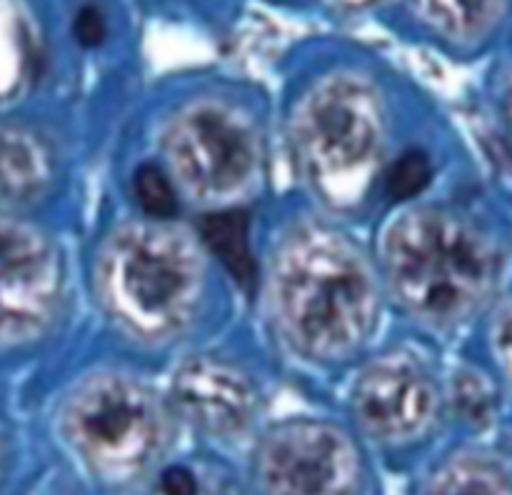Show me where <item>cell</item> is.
I'll return each instance as SVG.
<instances>
[{
  "instance_id": "1",
  "label": "cell",
  "mask_w": 512,
  "mask_h": 495,
  "mask_svg": "<svg viewBox=\"0 0 512 495\" xmlns=\"http://www.w3.org/2000/svg\"><path fill=\"white\" fill-rule=\"evenodd\" d=\"M275 300L290 340L318 358H338L358 348L378 308L363 258L325 228L290 235L280 253Z\"/></svg>"
},
{
  "instance_id": "2",
  "label": "cell",
  "mask_w": 512,
  "mask_h": 495,
  "mask_svg": "<svg viewBox=\"0 0 512 495\" xmlns=\"http://www.w3.org/2000/svg\"><path fill=\"white\" fill-rule=\"evenodd\" d=\"M385 265L395 295L430 320H455L478 308L495 278L483 235L440 210L400 220L385 243Z\"/></svg>"
},
{
  "instance_id": "3",
  "label": "cell",
  "mask_w": 512,
  "mask_h": 495,
  "mask_svg": "<svg viewBox=\"0 0 512 495\" xmlns=\"http://www.w3.org/2000/svg\"><path fill=\"white\" fill-rule=\"evenodd\" d=\"M100 290L110 313L135 333L170 335L188 323L198 303V255L170 230L133 225L105 248Z\"/></svg>"
},
{
  "instance_id": "4",
  "label": "cell",
  "mask_w": 512,
  "mask_h": 495,
  "mask_svg": "<svg viewBox=\"0 0 512 495\" xmlns=\"http://www.w3.org/2000/svg\"><path fill=\"white\" fill-rule=\"evenodd\" d=\"M298 150L325 200L358 203L373 183L383 153L378 95L355 78H330L300 113Z\"/></svg>"
},
{
  "instance_id": "5",
  "label": "cell",
  "mask_w": 512,
  "mask_h": 495,
  "mask_svg": "<svg viewBox=\"0 0 512 495\" xmlns=\"http://www.w3.org/2000/svg\"><path fill=\"white\" fill-rule=\"evenodd\" d=\"M65 433L95 475L125 483L160 458L168 423L143 385L100 378L73 395L65 410Z\"/></svg>"
},
{
  "instance_id": "6",
  "label": "cell",
  "mask_w": 512,
  "mask_h": 495,
  "mask_svg": "<svg viewBox=\"0 0 512 495\" xmlns=\"http://www.w3.org/2000/svg\"><path fill=\"white\" fill-rule=\"evenodd\" d=\"M260 495H363V463L340 428L295 420L275 428L258 455Z\"/></svg>"
},
{
  "instance_id": "7",
  "label": "cell",
  "mask_w": 512,
  "mask_h": 495,
  "mask_svg": "<svg viewBox=\"0 0 512 495\" xmlns=\"http://www.w3.org/2000/svg\"><path fill=\"white\" fill-rule=\"evenodd\" d=\"M170 163L198 195L240 188L255 168V138L245 120L223 105H195L168 133Z\"/></svg>"
},
{
  "instance_id": "8",
  "label": "cell",
  "mask_w": 512,
  "mask_h": 495,
  "mask_svg": "<svg viewBox=\"0 0 512 495\" xmlns=\"http://www.w3.org/2000/svg\"><path fill=\"white\" fill-rule=\"evenodd\" d=\"M60 295V268L48 240L0 220V343H20L50 323Z\"/></svg>"
},
{
  "instance_id": "9",
  "label": "cell",
  "mask_w": 512,
  "mask_h": 495,
  "mask_svg": "<svg viewBox=\"0 0 512 495\" xmlns=\"http://www.w3.org/2000/svg\"><path fill=\"white\" fill-rule=\"evenodd\" d=\"M355 410L370 435L385 443H408L430 430L438 415V393L415 360L375 363L355 390Z\"/></svg>"
},
{
  "instance_id": "10",
  "label": "cell",
  "mask_w": 512,
  "mask_h": 495,
  "mask_svg": "<svg viewBox=\"0 0 512 495\" xmlns=\"http://www.w3.org/2000/svg\"><path fill=\"white\" fill-rule=\"evenodd\" d=\"M180 410L215 435L240 433L255 415V390L245 375L220 360H190L175 378Z\"/></svg>"
},
{
  "instance_id": "11",
  "label": "cell",
  "mask_w": 512,
  "mask_h": 495,
  "mask_svg": "<svg viewBox=\"0 0 512 495\" xmlns=\"http://www.w3.org/2000/svg\"><path fill=\"white\" fill-rule=\"evenodd\" d=\"M48 183V155L25 130H0V195L30 200Z\"/></svg>"
},
{
  "instance_id": "12",
  "label": "cell",
  "mask_w": 512,
  "mask_h": 495,
  "mask_svg": "<svg viewBox=\"0 0 512 495\" xmlns=\"http://www.w3.org/2000/svg\"><path fill=\"white\" fill-rule=\"evenodd\" d=\"M248 233L250 218L245 210H223L200 220V238L243 288L255 283V260L250 253Z\"/></svg>"
},
{
  "instance_id": "13",
  "label": "cell",
  "mask_w": 512,
  "mask_h": 495,
  "mask_svg": "<svg viewBox=\"0 0 512 495\" xmlns=\"http://www.w3.org/2000/svg\"><path fill=\"white\" fill-rule=\"evenodd\" d=\"M423 495H510V480L495 460L458 455L430 478Z\"/></svg>"
},
{
  "instance_id": "14",
  "label": "cell",
  "mask_w": 512,
  "mask_h": 495,
  "mask_svg": "<svg viewBox=\"0 0 512 495\" xmlns=\"http://www.w3.org/2000/svg\"><path fill=\"white\" fill-rule=\"evenodd\" d=\"M33 43L15 0H0V100L10 98L28 83Z\"/></svg>"
},
{
  "instance_id": "15",
  "label": "cell",
  "mask_w": 512,
  "mask_h": 495,
  "mask_svg": "<svg viewBox=\"0 0 512 495\" xmlns=\"http://www.w3.org/2000/svg\"><path fill=\"white\" fill-rule=\"evenodd\" d=\"M500 0H423L430 23L453 38H475L493 23Z\"/></svg>"
},
{
  "instance_id": "16",
  "label": "cell",
  "mask_w": 512,
  "mask_h": 495,
  "mask_svg": "<svg viewBox=\"0 0 512 495\" xmlns=\"http://www.w3.org/2000/svg\"><path fill=\"white\" fill-rule=\"evenodd\" d=\"M135 198H138L140 208L150 215L153 220H168L175 215V193L170 180L160 173L155 165H143L138 168L133 180Z\"/></svg>"
},
{
  "instance_id": "17",
  "label": "cell",
  "mask_w": 512,
  "mask_h": 495,
  "mask_svg": "<svg viewBox=\"0 0 512 495\" xmlns=\"http://www.w3.org/2000/svg\"><path fill=\"white\" fill-rule=\"evenodd\" d=\"M430 178H433V165H430L428 155L420 150H408L390 168L385 190H388L390 200H408L418 195L430 183Z\"/></svg>"
},
{
  "instance_id": "18",
  "label": "cell",
  "mask_w": 512,
  "mask_h": 495,
  "mask_svg": "<svg viewBox=\"0 0 512 495\" xmlns=\"http://www.w3.org/2000/svg\"><path fill=\"white\" fill-rule=\"evenodd\" d=\"M75 30H78V38L83 40L85 45H95L103 40V33H105V25H103V18H100V13L95 8H88L83 10V13L78 15V20H75Z\"/></svg>"
},
{
  "instance_id": "19",
  "label": "cell",
  "mask_w": 512,
  "mask_h": 495,
  "mask_svg": "<svg viewBox=\"0 0 512 495\" xmlns=\"http://www.w3.org/2000/svg\"><path fill=\"white\" fill-rule=\"evenodd\" d=\"M335 3L345 5V8H365V5L378 3V0H335Z\"/></svg>"
},
{
  "instance_id": "20",
  "label": "cell",
  "mask_w": 512,
  "mask_h": 495,
  "mask_svg": "<svg viewBox=\"0 0 512 495\" xmlns=\"http://www.w3.org/2000/svg\"><path fill=\"white\" fill-rule=\"evenodd\" d=\"M0 468H3V438H0Z\"/></svg>"
}]
</instances>
